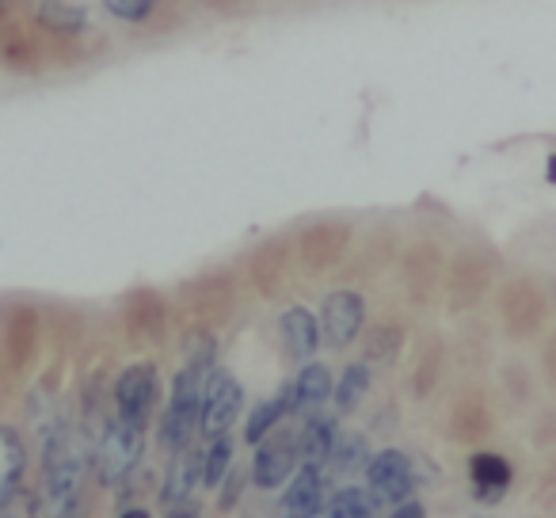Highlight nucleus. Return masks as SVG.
<instances>
[{
    "label": "nucleus",
    "instance_id": "f257e3e1",
    "mask_svg": "<svg viewBox=\"0 0 556 518\" xmlns=\"http://www.w3.org/2000/svg\"><path fill=\"white\" fill-rule=\"evenodd\" d=\"M214 370V348L210 340H199L187 355L184 370L172 381L168 404H164V416L156 424V442L168 454H179L194 442V431H199V408H202V389H206V378Z\"/></svg>",
    "mask_w": 556,
    "mask_h": 518
},
{
    "label": "nucleus",
    "instance_id": "f03ea898",
    "mask_svg": "<svg viewBox=\"0 0 556 518\" xmlns=\"http://www.w3.org/2000/svg\"><path fill=\"white\" fill-rule=\"evenodd\" d=\"M141 457H146V427H134L126 419H111L100 439H96V454H92L96 477H100V484L118 488L134 477Z\"/></svg>",
    "mask_w": 556,
    "mask_h": 518
},
{
    "label": "nucleus",
    "instance_id": "7ed1b4c3",
    "mask_svg": "<svg viewBox=\"0 0 556 518\" xmlns=\"http://www.w3.org/2000/svg\"><path fill=\"white\" fill-rule=\"evenodd\" d=\"M366 492L378 500V507H396V503L412 500L416 492V465L404 450L389 446V450H378L366 465Z\"/></svg>",
    "mask_w": 556,
    "mask_h": 518
},
{
    "label": "nucleus",
    "instance_id": "20e7f679",
    "mask_svg": "<svg viewBox=\"0 0 556 518\" xmlns=\"http://www.w3.org/2000/svg\"><path fill=\"white\" fill-rule=\"evenodd\" d=\"M161 401V374L149 363L126 366L115 378V419H126L134 427H149Z\"/></svg>",
    "mask_w": 556,
    "mask_h": 518
},
{
    "label": "nucleus",
    "instance_id": "39448f33",
    "mask_svg": "<svg viewBox=\"0 0 556 518\" xmlns=\"http://www.w3.org/2000/svg\"><path fill=\"white\" fill-rule=\"evenodd\" d=\"M244 412V389L232 378L229 370H210L206 389H202V408H199V431L202 439H217V434H229V427Z\"/></svg>",
    "mask_w": 556,
    "mask_h": 518
},
{
    "label": "nucleus",
    "instance_id": "423d86ee",
    "mask_svg": "<svg viewBox=\"0 0 556 518\" xmlns=\"http://www.w3.org/2000/svg\"><path fill=\"white\" fill-rule=\"evenodd\" d=\"M302 469V454H298V434H267V439L255 446L252 457V484L260 492H275V488L290 484V477Z\"/></svg>",
    "mask_w": 556,
    "mask_h": 518
},
{
    "label": "nucleus",
    "instance_id": "0eeeda50",
    "mask_svg": "<svg viewBox=\"0 0 556 518\" xmlns=\"http://www.w3.org/2000/svg\"><path fill=\"white\" fill-rule=\"evenodd\" d=\"M366 325V302L355 294V290H336V294L325 298V309H320V340L328 348L343 351L358 340Z\"/></svg>",
    "mask_w": 556,
    "mask_h": 518
},
{
    "label": "nucleus",
    "instance_id": "6e6552de",
    "mask_svg": "<svg viewBox=\"0 0 556 518\" xmlns=\"http://www.w3.org/2000/svg\"><path fill=\"white\" fill-rule=\"evenodd\" d=\"M328 503V477L317 465H302L290 477L287 495H282V518H320Z\"/></svg>",
    "mask_w": 556,
    "mask_h": 518
},
{
    "label": "nucleus",
    "instance_id": "1a4fd4ad",
    "mask_svg": "<svg viewBox=\"0 0 556 518\" xmlns=\"http://www.w3.org/2000/svg\"><path fill=\"white\" fill-rule=\"evenodd\" d=\"M332 370L325 363H302V374L290 381V416H313L332 401Z\"/></svg>",
    "mask_w": 556,
    "mask_h": 518
},
{
    "label": "nucleus",
    "instance_id": "9d476101",
    "mask_svg": "<svg viewBox=\"0 0 556 518\" xmlns=\"http://www.w3.org/2000/svg\"><path fill=\"white\" fill-rule=\"evenodd\" d=\"M469 480H472L477 503H500L503 495H507L515 472H510V462L503 454H495V450H477V454L469 457Z\"/></svg>",
    "mask_w": 556,
    "mask_h": 518
},
{
    "label": "nucleus",
    "instance_id": "9b49d317",
    "mask_svg": "<svg viewBox=\"0 0 556 518\" xmlns=\"http://www.w3.org/2000/svg\"><path fill=\"white\" fill-rule=\"evenodd\" d=\"M278 332H282V348L294 363H309L320 348V320L313 317L305 305H290L278 317Z\"/></svg>",
    "mask_w": 556,
    "mask_h": 518
},
{
    "label": "nucleus",
    "instance_id": "f8f14e48",
    "mask_svg": "<svg viewBox=\"0 0 556 518\" xmlns=\"http://www.w3.org/2000/svg\"><path fill=\"white\" fill-rule=\"evenodd\" d=\"M194 484H202V450H194V442L179 454H172V469L164 472L161 484V503L172 507V503L191 500Z\"/></svg>",
    "mask_w": 556,
    "mask_h": 518
},
{
    "label": "nucleus",
    "instance_id": "ddd939ff",
    "mask_svg": "<svg viewBox=\"0 0 556 518\" xmlns=\"http://www.w3.org/2000/svg\"><path fill=\"white\" fill-rule=\"evenodd\" d=\"M27 472V442L16 427L0 424V503H9L20 492Z\"/></svg>",
    "mask_w": 556,
    "mask_h": 518
},
{
    "label": "nucleus",
    "instance_id": "4468645a",
    "mask_svg": "<svg viewBox=\"0 0 556 518\" xmlns=\"http://www.w3.org/2000/svg\"><path fill=\"white\" fill-rule=\"evenodd\" d=\"M336 434H340V419L336 416H325V412L305 416V427L298 431V454H302V465H317V469H325L328 454H332Z\"/></svg>",
    "mask_w": 556,
    "mask_h": 518
},
{
    "label": "nucleus",
    "instance_id": "2eb2a0df",
    "mask_svg": "<svg viewBox=\"0 0 556 518\" xmlns=\"http://www.w3.org/2000/svg\"><path fill=\"white\" fill-rule=\"evenodd\" d=\"M370 442H366V434H358V431H343L340 427V434H336V442H332V454H328V462H325V477L332 480V477H351V472H358V469H366L370 465Z\"/></svg>",
    "mask_w": 556,
    "mask_h": 518
},
{
    "label": "nucleus",
    "instance_id": "dca6fc26",
    "mask_svg": "<svg viewBox=\"0 0 556 518\" xmlns=\"http://www.w3.org/2000/svg\"><path fill=\"white\" fill-rule=\"evenodd\" d=\"M282 416H290V381L278 389V396H267V401H260L252 412H248V419H244V442L248 446H260L267 434H275V427Z\"/></svg>",
    "mask_w": 556,
    "mask_h": 518
},
{
    "label": "nucleus",
    "instance_id": "f3484780",
    "mask_svg": "<svg viewBox=\"0 0 556 518\" xmlns=\"http://www.w3.org/2000/svg\"><path fill=\"white\" fill-rule=\"evenodd\" d=\"M320 518H378V500H374L366 488L343 484V488H336V492L328 495Z\"/></svg>",
    "mask_w": 556,
    "mask_h": 518
},
{
    "label": "nucleus",
    "instance_id": "a211bd4d",
    "mask_svg": "<svg viewBox=\"0 0 556 518\" xmlns=\"http://www.w3.org/2000/svg\"><path fill=\"white\" fill-rule=\"evenodd\" d=\"M366 393H370V366H366V363H351L348 370L340 374L336 389H332L336 416H351V412H355L358 404L366 401Z\"/></svg>",
    "mask_w": 556,
    "mask_h": 518
},
{
    "label": "nucleus",
    "instance_id": "6ab92c4d",
    "mask_svg": "<svg viewBox=\"0 0 556 518\" xmlns=\"http://www.w3.org/2000/svg\"><path fill=\"white\" fill-rule=\"evenodd\" d=\"M232 469V439L229 434H217V439H210V446L202 450V484L206 488H222V480L229 477Z\"/></svg>",
    "mask_w": 556,
    "mask_h": 518
},
{
    "label": "nucleus",
    "instance_id": "aec40b11",
    "mask_svg": "<svg viewBox=\"0 0 556 518\" xmlns=\"http://www.w3.org/2000/svg\"><path fill=\"white\" fill-rule=\"evenodd\" d=\"M39 16L47 27H54V31H80V27L88 24L85 9L80 4H73V0H42L39 4Z\"/></svg>",
    "mask_w": 556,
    "mask_h": 518
},
{
    "label": "nucleus",
    "instance_id": "412c9836",
    "mask_svg": "<svg viewBox=\"0 0 556 518\" xmlns=\"http://www.w3.org/2000/svg\"><path fill=\"white\" fill-rule=\"evenodd\" d=\"M0 518H47V507H42V495L20 488L9 503H0Z\"/></svg>",
    "mask_w": 556,
    "mask_h": 518
},
{
    "label": "nucleus",
    "instance_id": "4be33fe9",
    "mask_svg": "<svg viewBox=\"0 0 556 518\" xmlns=\"http://www.w3.org/2000/svg\"><path fill=\"white\" fill-rule=\"evenodd\" d=\"M248 484H252V472H248V469H229V477H225L222 488H217V507L232 510L240 503V495H244Z\"/></svg>",
    "mask_w": 556,
    "mask_h": 518
},
{
    "label": "nucleus",
    "instance_id": "5701e85b",
    "mask_svg": "<svg viewBox=\"0 0 556 518\" xmlns=\"http://www.w3.org/2000/svg\"><path fill=\"white\" fill-rule=\"evenodd\" d=\"M108 4V12L115 20H126V24H141V20L153 12L156 0H103Z\"/></svg>",
    "mask_w": 556,
    "mask_h": 518
},
{
    "label": "nucleus",
    "instance_id": "b1692460",
    "mask_svg": "<svg viewBox=\"0 0 556 518\" xmlns=\"http://www.w3.org/2000/svg\"><path fill=\"white\" fill-rule=\"evenodd\" d=\"M164 518H202V503L199 500H184V503H172L168 515Z\"/></svg>",
    "mask_w": 556,
    "mask_h": 518
},
{
    "label": "nucleus",
    "instance_id": "393cba45",
    "mask_svg": "<svg viewBox=\"0 0 556 518\" xmlns=\"http://www.w3.org/2000/svg\"><path fill=\"white\" fill-rule=\"evenodd\" d=\"M389 518H427V507L419 500H404V503H396Z\"/></svg>",
    "mask_w": 556,
    "mask_h": 518
},
{
    "label": "nucleus",
    "instance_id": "a878e982",
    "mask_svg": "<svg viewBox=\"0 0 556 518\" xmlns=\"http://www.w3.org/2000/svg\"><path fill=\"white\" fill-rule=\"evenodd\" d=\"M118 518H153V515H149L146 507H126V510H123V515H118Z\"/></svg>",
    "mask_w": 556,
    "mask_h": 518
},
{
    "label": "nucleus",
    "instance_id": "bb28decb",
    "mask_svg": "<svg viewBox=\"0 0 556 518\" xmlns=\"http://www.w3.org/2000/svg\"><path fill=\"white\" fill-rule=\"evenodd\" d=\"M477 518H495V515H477Z\"/></svg>",
    "mask_w": 556,
    "mask_h": 518
}]
</instances>
